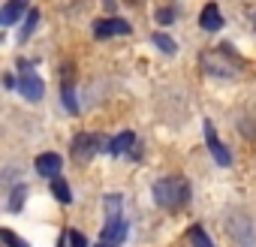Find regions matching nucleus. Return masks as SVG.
Segmentation results:
<instances>
[{"label": "nucleus", "instance_id": "obj_1", "mask_svg": "<svg viewBox=\"0 0 256 247\" xmlns=\"http://www.w3.org/2000/svg\"><path fill=\"white\" fill-rule=\"evenodd\" d=\"M199 66H202V72H205V76H211V78H235V76H241V72H244V60H241L229 46L202 52Z\"/></svg>", "mask_w": 256, "mask_h": 247}, {"label": "nucleus", "instance_id": "obj_2", "mask_svg": "<svg viewBox=\"0 0 256 247\" xmlns=\"http://www.w3.org/2000/svg\"><path fill=\"white\" fill-rule=\"evenodd\" d=\"M154 202L166 211H178L190 202V184L187 178L181 175H169V178H160L154 184Z\"/></svg>", "mask_w": 256, "mask_h": 247}, {"label": "nucleus", "instance_id": "obj_3", "mask_svg": "<svg viewBox=\"0 0 256 247\" xmlns=\"http://www.w3.org/2000/svg\"><path fill=\"white\" fill-rule=\"evenodd\" d=\"M106 226H102V232H100V241H96V247H118L120 241H124V235H126V220H124V214H120V196L118 193H112V196H106Z\"/></svg>", "mask_w": 256, "mask_h": 247}, {"label": "nucleus", "instance_id": "obj_4", "mask_svg": "<svg viewBox=\"0 0 256 247\" xmlns=\"http://www.w3.org/2000/svg\"><path fill=\"white\" fill-rule=\"evenodd\" d=\"M205 142H208V148H211V157H214L220 166H229V163H232V154H229L226 145L217 139V130H214L211 120H205Z\"/></svg>", "mask_w": 256, "mask_h": 247}, {"label": "nucleus", "instance_id": "obj_5", "mask_svg": "<svg viewBox=\"0 0 256 247\" xmlns=\"http://www.w3.org/2000/svg\"><path fill=\"white\" fill-rule=\"evenodd\" d=\"M94 34L100 40H106V36H126L130 34V24H126L124 18H100V22H94Z\"/></svg>", "mask_w": 256, "mask_h": 247}, {"label": "nucleus", "instance_id": "obj_6", "mask_svg": "<svg viewBox=\"0 0 256 247\" xmlns=\"http://www.w3.org/2000/svg\"><path fill=\"white\" fill-rule=\"evenodd\" d=\"M18 90L24 94V100H30V102H36V100H42V78L40 76H34V72H24L22 78H18Z\"/></svg>", "mask_w": 256, "mask_h": 247}, {"label": "nucleus", "instance_id": "obj_7", "mask_svg": "<svg viewBox=\"0 0 256 247\" xmlns=\"http://www.w3.org/2000/svg\"><path fill=\"white\" fill-rule=\"evenodd\" d=\"M34 166H36V172H40L42 178H58V175H60V157L52 154V151H48V154H40Z\"/></svg>", "mask_w": 256, "mask_h": 247}, {"label": "nucleus", "instance_id": "obj_8", "mask_svg": "<svg viewBox=\"0 0 256 247\" xmlns=\"http://www.w3.org/2000/svg\"><path fill=\"white\" fill-rule=\"evenodd\" d=\"M199 24H202V30H208V34L220 30V28H223V16H220V6H217V4H208V6L202 10V16H199Z\"/></svg>", "mask_w": 256, "mask_h": 247}, {"label": "nucleus", "instance_id": "obj_9", "mask_svg": "<svg viewBox=\"0 0 256 247\" xmlns=\"http://www.w3.org/2000/svg\"><path fill=\"white\" fill-rule=\"evenodd\" d=\"M96 145H100V136H76V142H72V157L76 160H84V157H90L94 151H96Z\"/></svg>", "mask_w": 256, "mask_h": 247}, {"label": "nucleus", "instance_id": "obj_10", "mask_svg": "<svg viewBox=\"0 0 256 247\" xmlns=\"http://www.w3.org/2000/svg\"><path fill=\"white\" fill-rule=\"evenodd\" d=\"M24 12H28V0H10L0 12V24H16Z\"/></svg>", "mask_w": 256, "mask_h": 247}, {"label": "nucleus", "instance_id": "obj_11", "mask_svg": "<svg viewBox=\"0 0 256 247\" xmlns=\"http://www.w3.org/2000/svg\"><path fill=\"white\" fill-rule=\"evenodd\" d=\"M133 142H136L133 133H120V136H114V139L108 142V154H124V151H130Z\"/></svg>", "mask_w": 256, "mask_h": 247}, {"label": "nucleus", "instance_id": "obj_12", "mask_svg": "<svg viewBox=\"0 0 256 247\" xmlns=\"http://www.w3.org/2000/svg\"><path fill=\"white\" fill-rule=\"evenodd\" d=\"M36 24H40V12H36V10H30V12H28V22H24V28H22V36H18V40H22V42H24V40H30V34L36 30Z\"/></svg>", "mask_w": 256, "mask_h": 247}, {"label": "nucleus", "instance_id": "obj_13", "mask_svg": "<svg viewBox=\"0 0 256 247\" xmlns=\"http://www.w3.org/2000/svg\"><path fill=\"white\" fill-rule=\"evenodd\" d=\"M52 190H54V199H60V202H70L72 199L70 196V187H66V181H60V175L52 178Z\"/></svg>", "mask_w": 256, "mask_h": 247}, {"label": "nucleus", "instance_id": "obj_14", "mask_svg": "<svg viewBox=\"0 0 256 247\" xmlns=\"http://www.w3.org/2000/svg\"><path fill=\"white\" fill-rule=\"evenodd\" d=\"M0 241H6V247H28V241L22 235H16L12 229H0Z\"/></svg>", "mask_w": 256, "mask_h": 247}, {"label": "nucleus", "instance_id": "obj_15", "mask_svg": "<svg viewBox=\"0 0 256 247\" xmlns=\"http://www.w3.org/2000/svg\"><path fill=\"white\" fill-rule=\"evenodd\" d=\"M154 46H160L166 54H175V52H178L175 40H172V36H166V34H154Z\"/></svg>", "mask_w": 256, "mask_h": 247}, {"label": "nucleus", "instance_id": "obj_16", "mask_svg": "<svg viewBox=\"0 0 256 247\" xmlns=\"http://www.w3.org/2000/svg\"><path fill=\"white\" fill-rule=\"evenodd\" d=\"M190 238H193V244H196V247H211V238L205 235V229H202V226H193Z\"/></svg>", "mask_w": 256, "mask_h": 247}, {"label": "nucleus", "instance_id": "obj_17", "mask_svg": "<svg viewBox=\"0 0 256 247\" xmlns=\"http://www.w3.org/2000/svg\"><path fill=\"white\" fill-rule=\"evenodd\" d=\"M66 241H70V247H88V238L82 232H76V229L66 232Z\"/></svg>", "mask_w": 256, "mask_h": 247}, {"label": "nucleus", "instance_id": "obj_18", "mask_svg": "<svg viewBox=\"0 0 256 247\" xmlns=\"http://www.w3.org/2000/svg\"><path fill=\"white\" fill-rule=\"evenodd\" d=\"M172 18H175V12H172V10H160V12H157V22H160V24H169Z\"/></svg>", "mask_w": 256, "mask_h": 247}, {"label": "nucleus", "instance_id": "obj_19", "mask_svg": "<svg viewBox=\"0 0 256 247\" xmlns=\"http://www.w3.org/2000/svg\"><path fill=\"white\" fill-rule=\"evenodd\" d=\"M253 28H256V12H253Z\"/></svg>", "mask_w": 256, "mask_h": 247}]
</instances>
